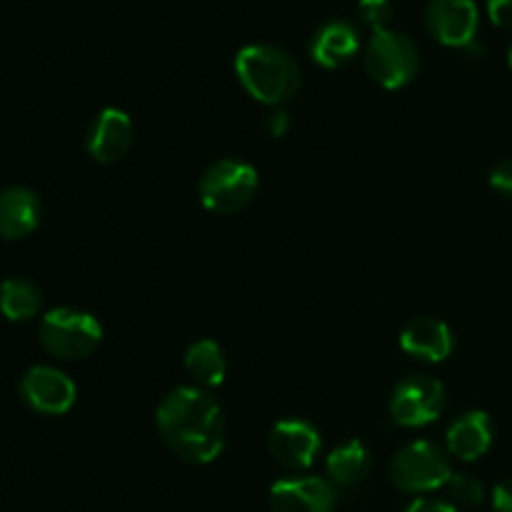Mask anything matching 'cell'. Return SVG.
<instances>
[{
	"label": "cell",
	"instance_id": "22",
	"mask_svg": "<svg viewBox=\"0 0 512 512\" xmlns=\"http://www.w3.org/2000/svg\"><path fill=\"white\" fill-rule=\"evenodd\" d=\"M490 188L512 200V160H503L490 173Z\"/></svg>",
	"mask_w": 512,
	"mask_h": 512
},
{
	"label": "cell",
	"instance_id": "8",
	"mask_svg": "<svg viewBox=\"0 0 512 512\" xmlns=\"http://www.w3.org/2000/svg\"><path fill=\"white\" fill-rule=\"evenodd\" d=\"M425 25L438 43L450 48H475L480 13L475 0H430Z\"/></svg>",
	"mask_w": 512,
	"mask_h": 512
},
{
	"label": "cell",
	"instance_id": "4",
	"mask_svg": "<svg viewBox=\"0 0 512 512\" xmlns=\"http://www.w3.org/2000/svg\"><path fill=\"white\" fill-rule=\"evenodd\" d=\"M200 203L218 215L243 210L258 190V173L240 160H220L210 165L200 178Z\"/></svg>",
	"mask_w": 512,
	"mask_h": 512
},
{
	"label": "cell",
	"instance_id": "15",
	"mask_svg": "<svg viewBox=\"0 0 512 512\" xmlns=\"http://www.w3.org/2000/svg\"><path fill=\"white\" fill-rule=\"evenodd\" d=\"M360 50V35L345 20H333V23L323 25V28L315 33L313 45H310V55L318 65L323 68H343L345 63L358 55Z\"/></svg>",
	"mask_w": 512,
	"mask_h": 512
},
{
	"label": "cell",
	"instance_id": "20",
	"mask_svg": "<svg viewBox=\"0 0 512 512\" xmlns=\"http://www.w3.org/2000/svg\"><path fill=\"white\" fill-rule=\"evenodd\" d=\"M448 495L450 500H453V505L458 508V505H465V508H473V505H480L485 498V488L483 483H480L478 478H473V475L468 473H453V478L448 480Z\"/></svg>",
	"mask_w": 512,
	"mask_h": 512
},
{
	"label": "cell",
	"instance_id": "5",
	"mask_svg": "<svg viewBox=\"0 0 512 512\" xmlns=\"http://www.w3.org/2000/svg\"><path fill=\"white\" fill-rule=\"evenodd\" d=\"M365 70L375 83L398 90L418 73L420 55L413 40L398 30H378L365 48Z\"/></svg>",
	"mask_w": 512,
	"mask_h": 512
},
{
	"label": "cell",
	"instance_id": "21",
	"mask_svg": "<svg viewBox=\"0 0 512 512\" xmlns=\"http://www.w3.org/2000/svg\"><path fill=\"white\" fill-rule=\"evenodd\" d=\"M360 18L378 33V30H388L390 18H393V5L390 0H360L358 5Z\"/></svg>",
	"mask_w": 512,
	"mask_h": 512
},
{
	"label": "cell",
	"instance_id": "11",
	"mask_svg": "<svg viewBox=\"0 0 512 512\" xmlns=\"http://www.w3.org/2000/svg\"><path fill=\"white\" fill-rule=\"evenodd\" d=\"M270 455L288 470H305L313 465L320 450V435L305 420H283L270 430Z\"/></svg>",
	"mask_w": 512,
	"mask_h": 512
},
{
	"label": "cell",
	"instance_id": "18",
	"mask_svg": "<svg viewBox=\"0 0 512 512\" xmlns=\"http://www.w3.org/2000/svg\"><path fill=\"white\" fill-rule=\"evenodd\" d=\"M370 473V453L360 440H350L343 448L333 450L328 458V475L335 485L353 488L363 483Z\"/></svg>",
	"mask_w": 512,
	"mask_h": 512
},
{
	"label": "cell",
	"instance_id": "1",
	"mask_svg": "<svg viewBox=\"0 0 512 512\" xmlns=\"http://www.w3.org/2000/svg\"><path fill=\"white\" fill-rule=\"evenodd\" d=\"M155 420L165 445L185 463H213L223 453V410L203 390L175 388L173 393L165 395Z\"/></svg>",
	"mask_w": 512,
	"mask_h": 512
},
{
	"label": "cell",
	"instance_id": "19",
	"mask_svg": "<svg viewBox=\"0 0 512 512\" xmlns=\"http://www.w3.org/2000/svg\"><path fill=\"white\" fill-rule=\"evenodd\" d=\"M185 368L188 373L198 380L200 385H208V388H215L225 380V355L223 348L213 340H198L188 348L185 353Z\"/></svg>",
	"mask_w": 512,
	"mask_h": 512
},
{
	"label": "cell",
	"instance_id": "14",
	"mask_svg": "<svg viewBox=\"0 0 512 512\" xmlns=\"http://www.w3.org/2000/svg\"><path fill=\"white\" fill-rule=\"evenodd\" d=\"M400 348L420 360L440 363L453 353V333L443 320L415 318L413 323L405 325L400 335Z\"/></svg>",
	"mask_w": 512,
	"mask_h": 512
},
{
	"label": "cell",
	"instance_id": "25",
	"mask_svg": "<svg viewBox=\"0 0 512 512\" xmlns=\"http://www.w3.org/2000/svg\"><path fill=\"white\" fill-rule=\"evenodd\" d=\"M493 508L495 512H512V478L503 480L493 490Z\"/></svg>",
	"mask_w": 512,
	"mask_h": 512
},
{
	"label": "cell",
	"instance_id": "26",
	"mask_svg": "<svg viewBox=\"0 0 512 512\" xmlns=\"http://www.w3.org/2000/svg\"><path fill=\"white\" fill-rule=\"evenodd\" d=\"M405 512H458L453 503H443V500H430V498H420L415 503L408 505Z\"/></svg>",
	"mask_w": 512,
	"mask_h": 512
},
{
	"label": "cell",
	"instance_id": "27",
	"mask_svg": "<svg viewBox=\"0 0 512 512\" xmlns=\"http://www.w3.org/2000/svg\"><path fill=\"white\" fill-rule=\"evenodd\" d=\"M508 63H510V68H512V45H510V50H508Z\"/></svg>",
	"mask_w": 512,
	"mask_h": 512
},
{
	"label": "cell",
	"instance_id": "2",
	"mask_svg": "<svg viewBox=\"0 0 512 512\" xmlns=\"http://www.w3.org/2000/svg\"><path fill=\"white\" fill-rule=\"evenodd\" d=\"M235 73L243 88L265 105L288 103L300 88V65L278 45H245L235 58Z\"/></svg>",
	"mask_w": 512,
	"mask_h": 512
},
{
	"label": "cell",
	"instance_id": "10",
	"mask_svg": "<svg viewBox=\"0 0 512 512\" xmlns=\"http://www.w3.org/2000/svg\"><path fill=\"white\" fill-rule=\"evenodd\" d=\"M273 512H333L335 488L323 478H285L270 488Z\"/></svg>",
	"mask_w": 512,
	"mask_h": 512
},
{
	"label": "cell",
	"instance_id": "7",
	"mask_svg": "<svg viewBox=\"0 0 512 512\" xmlns=\"http://www.w3.org/2000/svg\"><path fill=\"white\" fill-rule=\"evenodd\" d=\"M445 405V388L430 375H413L403 380L390 400V415L403 428H423L440 418Z\"/></svg>",
	"mask_w": 512,
	"mask_h": 512
},
{
	"label": "cell",
	"instance_id": "17",
	"mask_svg": "<svg viewBox=\"0 0 512 512\" xmlns=\"http://www.w3.org/2000/svg\"><path fill=\"white\" fill-rule=\"evenodd\" d=\"M43 305V293L35 283L25 278H8L0 283V313L3 318L20 323L30 320L40 313Z\"/></svg>",
	"mask_w": 512,
	"mask_h": 512
},
{
	"label": "cell",
	"instance_id": "6",
	"mask_svg": "<svg viewBox=\"0 0 512 512\" xmlns=\"http://www.w3.org/2000/svg\"><path fill=\"white\" fill-rule=\"evenodd\" d=\"M390 478L395 488L403 493H433V490L445 488L453 478L448 458L438 445L428 440H418L400 450L390 465Z\"/></svg>",
	"mask_w": 512,
	"mask_h": 512
},
{
	"label": "cell",
	"instance_id": "13",
	"mask_svg": "<svg viewBox=\"0 0 512 512\" xmlns=\"http://www.w3.org/2000/svg\"><path fill=\"white\" fill-rule=\"evenodd\" d=\"M38 195L23 185H10L0 190V238L23 240L38 228L40 223Z\"/></svg>",
	"mask_w": 512,
	"mask_h": 512
},
{
	"label": "cell",
	"instance_id": "24",
	"mask_svg": "<svg viewBox=\"0 0 512 512\" xmlns=\"http://www.w3.org/2000/svg\"><path fill=\"white\" fill-rule=\"evenodd\" d=\"M265 130H268L270 138H283L288 133V113L285 110H273V113L265 118Z\"/></svg>",
	"mask_w": 512,
	"mask_h": 512
},
{
	"label": "cell",
	"instance_id": "16",
	"mask_svg": "<svg viewBox=\"0 0 512 512\" xmlns=\"http://www.w3.org/2000/svg\"><path fill=\"white\" fill-rule=\"evenodd\" d=\"M490 443H493V425H490L488 415L480 413V410L465 413L448 430L450 455L465 460V463L483 458L490 450Z\"/></svg>",
	"mask_w": 512,
	"mask_h": 512
},
{
	"label": "cell",
	"instance_id": "3",
	"mask_svg": "<svg viewBox=\"0 0 512 512\" xmlns=\"http://www.w3.org/2000/svg\"><path fill=\"white\" fill-rule=\"evenodd\" d=\"M40 345L60 360L88 358L103 340V328L90 313L55 308L43 315L38 328Z\"/></svg>",
	"mask_w": 512,
	"mask_h": 512
},
{
	"label": "cell",
	"instance_id": "23",
	"mask_svg": "<svg viewBox=\"0 0 512 512\" xmlns=\"http://www.w3.org/2000/svg\"><path fill=\"white\" fill-rule=\"evenodd\" d=\"M488 15L498 28L512 30V0H488Z\"/></svg>",
	"mask_w": 512,
	"mask_h": 512
},
{
	"label": "cell",
	"instance_id": "9",
	"mask_svg": "<svg viewBox=\"0 0 512 512\" xmlns=\"http://www.w3.org/2000/svg\"><path fill=\"white\" fill-rule=\"evenodd\" d=\"M20 395L35 413L63 415L73 408L75 385L58 368L35 365L20 380Z\"/></svg>",
	"mask_w": 512,
	"mask_h": 512
},
{
	"label": "cell",
	"instance_id": "12",
	"mask_svg": "<svg viewBox=\"0 0 512 512\" xmlns=\"http://www.w3.org/2000/svg\"><path fill=\"white\" fill-rule=\"evenodd\" d=\"M88 153L98 163H118L133 145V123L128 113L118 108H105L95 115L88 128Z\"/></svg>",
	"mask_w": 512,
	"mask_h": 512
}]
</instances>
